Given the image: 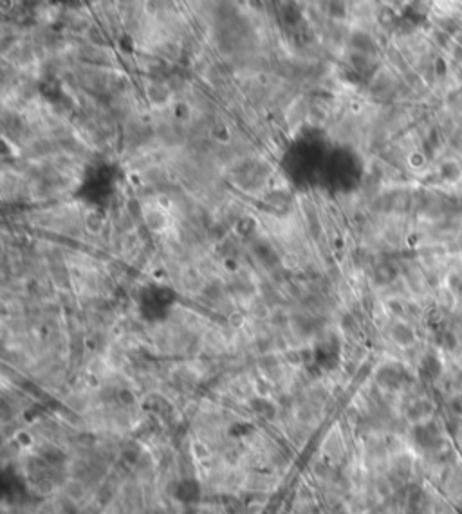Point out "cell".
Segmentation results:
<instances>
[{
  "label": "cell",
  "instance_id": "cell-1",
  "mask_svg": "<svg viewBox=\"0 0 462 514\" xmlns=\"http://www.w3.org/2000/svg\"><path fill=\"white\" fill-rule=\"evenodd\" d=\"M14 9V0H2V13L7 14Z\"/></svg>",
  "mask_w": 462,
  "mask_h": 514
}]
</instances>
